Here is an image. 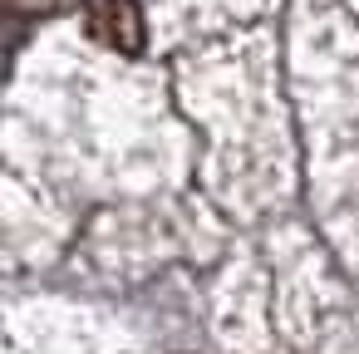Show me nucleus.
<instances>
[{
    "label": "nucleus",
    "instance_id": "nucleus-1",
    "mask_svg": "<svg viewBox=\"0 0 359 354\" xmlns=\"http://www.w3.org/2000/svg\"><path fill=\"white\" fill-rule=\"evenodd\" d=\"M79 15H84L89 40H99L114 55H138L148 40L138 0H79Z\"/></svg>",
    "mask_w": 359,
    "mask_h": 354
},
{
    "label": "nucleus",
    "instance_id": "nucleus-2",
    "mask_svg": "<svg viewBox=\"0 0 359 354\" xmlns=\"http://www.w3.org/2000/svg\"><path fill=\"white\" fill-rule=\"evenodd\" d=\"M60 6H69V0H6L11 15H55Z\"/></svg>",
    "mask_w": 359,
    "mask_h": 354
}]
</instances>
